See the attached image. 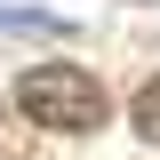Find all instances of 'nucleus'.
I'll use <instances>...</instances> for the list:
<instances>
[{"label":"nucleus","instance_id":"obj_1","mask_svg":"<svg viewBox=\"0 0 160 160\" xmlns=\"http://www.w3.org/2000/svg\"><path fill=\"white\" fill-rule=\"evenodd\" d=\"M8 104H16L32 128H48V136H96L104 120H112V96H104V80L88 72V64H24L16 88H8Z\"/></svg>","mask_w":160,"mask_h":160},{"label":"nucleus","instance_id":"obj_2","mask_svg":"<svg viewBox=\"0 0 160 160\" xmlns=\"http://www.w3.org/2000/svg\"><path fill=\"white\" fill-rule=\"evenodd\" d=\"M128 128H136L144 144H160V80H144L136 96H128Z\"/></svg>","mask_w":160,"mask_h":160},{"label":"nucleus","instance_id":"obj_3","mask_svg":"<svg viewBox=\"0 0 160 160\" xmlns=\"http://www.w3.org/2000/svg\"><path fill=\"white\" fill-rule=\"evenodd\" d=\"M0 32H56V16H32V8H0Z\"/></svg>","mask_w":160,"mask_h":160}]
</instances>
